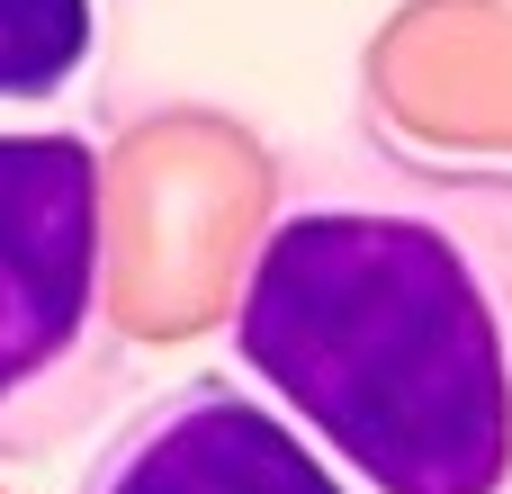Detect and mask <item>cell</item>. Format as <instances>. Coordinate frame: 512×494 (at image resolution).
I'll return each mask as SVG.
<instances>
[{"label": "cell", "instance_id": "obj_1", "mask_svg": "<svg viewBox=\"0 0 512 494\" xmlns=\"http://www.w3.org/2000/svg\"><path fill=\"white\" fill-rule=\"evenodd\" d=\"M234 360L360 494H512V171L315 153L243 261Z\"/></svg>", "mask_w": 512, "mask_h": 494}, {"label": "cell", "instance_id": "obj_2", "mask_svg": "<svg viewBox=\"0 0 512 494\" xmlns=\"http://www.w3.org/2000/svg\"><path fill=\"white\" fill-rule=\"evenodd\" d=\"M117 378L99 153L72 126H0V459L63 450Z\"/></svg>", "mask_w": 512, "mask_h": 494}, {"label": "cell", "instance_id": "obj_3", "mask_svg": "<svg viewBox=\"0 0 512 494\" xmlns=\"http://www.w3.org/2000/svg\"><path fill=\"white\" fill-rule=\"evenodd\" d=\"M72 494H360L270 396L180 378L108 423Z\"/></svg>", "mask_w": 512, "mask_h": 494}, {"label": "cell", "instance_id": "obj_4", "mask_svg": "<svg viewBox=\"0 0 512 494\" xmlns=\"http://www.w3.org/2000/svg\"><path fill=\"white\" fill-rule=\"evenodd\" d=\"M99 54V0H0V99H63Z\"/></svg>", "mask_w": 512, "mask_h": 494}]
</instances>
